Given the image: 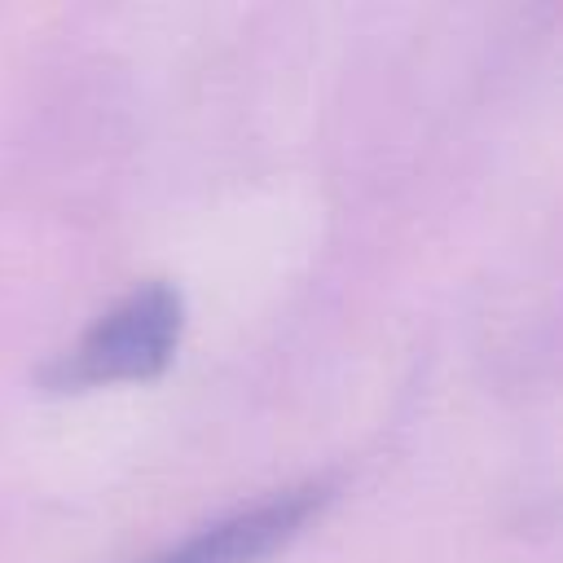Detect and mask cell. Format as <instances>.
<instances>
[{"mask_svg": "<svg viewBox=\"0 0 563 563\" xmlns=\"http://www.w3.org/2000/svg\"><path fill=\"white\" fill-rule=\"evenodd\" d=\"M185 330V299L167 282H145L128 299H119L110 312H101L75 347L53 356L44 365V387L53 391H79L101 383H132L154 378Z\"/></svg>", "mask_w": 563, "mask_h": 563, "instance_id": "1", "label": "cell"}, {"mask_svg": "<svg viewBox=\"0 0 563 563\" xmlns=\"http://www.w3.org/2000/svg\"><path fill=\"white\" fill-rule=\"evenodd\" d=\"M317 501H321L317 488L273 493L255 506H242V510L189 532L180 545H172L154 563H260L277 541H286L308 519V510Z\"/></svg>", "mask_w": 563, "mask_h": 563, "instance_id": "2", "label": "cell"}]
</instances>
